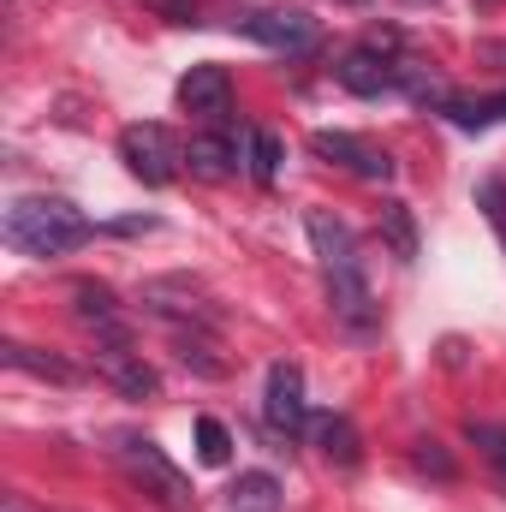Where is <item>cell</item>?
Returning <instances> with one entry per match:
<instances>
[{
    "instance_id": "6da1fadb",
    "label": "cell",
    "mask_w": 506,
    "mask_h": 512,
    "mask_svg": "<svg viewBox=\"0 0 506 512\" xmlns=\"http://www.w3.org/2000/svg\"><path fill=\"white\" fill-rule=\"evenodd\" d=\"M304 233H310V251L322 262L334 316H340L352 334H370V328H376V292H370V274H364V256H358L352 227H346L334 209H310V215H304Z\"/></svg>"
},
{
    "instance_id": "7a4b0ae2",
    "label": "cell",
    "mask_w": 506,
    "mask_h": 512,
    "mask_svg": "<svg viewBox=\"0 0 506 512\" xmlns=\"http://www.w3.org/2000/svg\"><path fill=\"white\" fill-rule=\"evenodd\" d=\"M0 233H6V245L18 256H66L78 251L84 239H90V221H84V209H72L66 197H18L12 209H6V221H0Z\"/></svg>"
},
{
    "instance_id": "3957f363",
    "label": "cell",
    "mask_w": 506,
    "mask_h": 512,
    "mask_svg": "<svg viewBox=\"0 0 506 512\" xmlns=\"http://www.w3.org/2000/svg\"><path fill=\"white\" fill-rule=\"evenodd\" d=\"M114 459H120V471H126L131 483L155 501V507L167 512H197V489H191V477L149 441V435H120L114 441Z\"/></svg>"
},
{
    "instance_id": "277c9868",
    "label": "cell",
    "mask_w": 506,
    "mask_h": 512,
    "mask_svg": "<svg viewBox=\"0 0 506 512\" xmlns=\"http://www.w3.org/2000/svg\"><path fill=\"white\" fill-rule=\"evenodd\" d=\"M120 161H126L131 179H143V185H173L179 167H185V149H179V137L167 126L137 120V126L120 131Z\"/></svg>"
},
{
    "instance_id": "5b68a950",
    "label": "cell",
    "mask_w": 506,
    "mask_h": 512,
    "mask_svg": "<svg viewBox=\"0 0 506 512\" xmlns=\"http://www.w3.org/2000/svg\"><path fill=\"white\" fill-rule=\"evenodd\" d=\"M143 310L155 322H173V328H191V334H215L221 328V310L203 286L191 280H149L143 286Z\"/></svg>"
},
{
    "instance_id": "8992f818",
    "label": "cell",
    "mask_w": 506,
    "mask_h": 512,
    "mask_svg": "<svg viewBox=\"0 0 506 512\" xmlns=\"http://www.w3.org/2000/svg\"><path fill=\"white\" fill-rule=\"evenodd\" d=\"M262 423H268L280 441H292V435L310 429V399H304V370H298V364H274V370H268V387H262Z\"/></svg>"
},
{
    "instance_id": "52a82bcc",
    "label": "cell",
    "mask_w": 506,
    "mask_h": 512,
    "mask_svg": "<svg viewBox=\"0 0 506 512\" xmlns=\"http://www.w3.org/2000/svg\"><path fill=\"white\" fill-rule=\"evenodd\" d=\"M239 30L251 42H262V48H274V54H310L322 42V24L310 12H298V6H286V12H251V18H239Z\"/></svg>"
},
{
    "instance_id": "ba28073f",
    "label": "cell",
    "mask_w": 506,
    "mask_h": 512,
    "mask_svg": "<svg viewBox=\"0 0 506 512\" xmlns=\"http://www.w3.org/2000/svg\"><path fill=\"white\" fill-rule=\"evenodd\" d=\"M405 60H393V54H376V48H352V54H340V66H334V78H340V90H352V96H393V90H405Z\"/></svg>"
},
{
    "instance_id": "9c48e42d",
    "label": "cell",
    "mask_w": 506,
    "mask_h": 512,
    "mask_svg": "<svg viewBox=\"0 0 506 512\" xmlns=\"http://www.w3.org/2000/svg\"><path fill=\"white\" fill-rule=\"evenodd\" d=\"M310 149H316L322 161H334V167H346V173L370 179V185H387V179H393V155L370 149V143H364V137H352V131H316V137H310Z\"/></svg>"
},
{
    "instance_id": "30bf717a",
    "label": "cell",
    "mask_w": 506,
    "mask_h": 512,
    "mask_svg": "<svg viewBox=\"0 0 506 512\" xmlns=\"http://www.w3.org/2000/svg\"><path fill=\"white\" fill-rule=\"evenodd\" d=\"M96 376L108 387H120L126 399H155L161 393V376L143 364V352L131 346V340H108V346H96Z\"/></svg>"
},
{
    "instance_id": "8fae6325",
    "label": "cell",
    "mask_w": 506,
    "mask_h": 512,
    "mask_svg": "<svg viewBox=\"0 0 506 512\" xmlns=\"http://www.w3.org/2000/svg\"><path fill=\"white\" fill-rule=\"evenodd\" d=\"M179 108L185 114H203V120H227L233 114V78H227V66H191L185 78H179Z\"/></svg>"
},
{
    "instance_id": "7c38bea8",
    "label": "cell",
    "mask_w": 506,
    "mask_h": 512,
    "mask_svg": "<svg viewBox=\"0 0 506 512\" xmlns=\"http://www.w3.org/2000/svg\"><path fill=\"white\" fill-rule=\"evenodd\" d=\"M72 310H78L84 328H96V346H108V340H131L126 334V310H120L114 286H102V280H78V286H72Z\"/></svg>"
},
{
    "instance_id": "4fadbf2b",
    "label": "cell",
    "mask_w": 506,
    "mask_h": 512,
    "mask_svg": "<svg viewBox=\"0 0 506 512\" xmlns=\"http://www.w3.org/2000/svg\"><path fill=\"white\" fill-rule=\"evenodd\" d=\"M185 167H191L197 179L221 185V179H233V173H239V143H233L227 131H197V137L185 143Z\"/></svg>"
},
{
    "instance_id": "5bb4252c",
    "label": "cell",
    "mask_w": 506,
    "mask_h": 512,
    "mask_svg": "<svg viewBox=\"0 0 506 512\" xmlns=\"http://www.w3.org/2000/svg\"><path fill=\"white\" fill-rule=\"evenodd\" d=\"M0 358H6L12 370L36 376V382H60V387L78 382V364H66V358H54V352H42V346H24V340H0Z\"/></svg>"
},
{
    "instance_id": "9a60e30c",
    "label": "cell",
    "mask_w": 506,
    "mask_h": 512,
    "mask_svg": "<svg viewBox=\"0 0 506 512\" xmlns=\"http://www.w3.org/2000/svg\"><path fill=\"white\" fill-rule=\"evenodd\" d=\"M316 447H322V453H328L334 465H358V459H364V441H358L352 417H340V411L316 417Z\"/></svg>"
},
{
    "instance_id": "2e32d148",
    "label": "cell",
    "mask_w": 506,
    "mask_h": 512,
    "mask_svg": "<svg viewBox=\"0 0 506 512\" xmlns=\"http://www.w3.org/2000/svg\"><path fill=\"white\" fill-rule=\"evenodd\" d=\"M227 512H280V483L268 471H245L227 489Z\"/></svg>"
},
{
    "instance_id": "e0dca14e",
    "label": "cell",
    "mask_w": 506,
    "mask_h": 512,
    "mask_svg": "<svg viewBox=\"0 0 506 512\" xmlns=\"http://www.w3.org/2000/svg\"><path fill=\"white\" fill-rule=\"evenodd\" d=\"M381 239L399 262H417V215H411V203H399V197L381 203Z\"/></svg>"
},
{
    "instance_id": "ac0fdd59",
    "label": "cell",
    "mask_w": 506,
    "mask_h": 512,
    "mask_svg": "<svg viewBox=\"0 0 506 512\" xmlns=\"http://www.w3.org/2000/svg\"><path fill=\"white\" fill-rule=\"evenodd\" d=\"M441 114L465 131H483V126H495V120H506V96H489V102H459V96H447Z\"/></svg>"
},
{
    "instance_id": "d6986e66",
    "label": "cell",
    "mask_w": 506,
    "mask_h": 512,
    "mask_svg": "<svg viewBox=\"0 0 506 512\" xmlns=\"http://www.w3.org/2000/svg\"><path fill=\"white\" fill-rule=\"evenodd\" d=\"M280 161H286V143H280L274 131H251V179L256 185H274Z\"/></svg>"
},
{
    "instance_id": "ffe728a7",
    "label": "cell",
    "mask_w": 506,
    "mask_h": 512,
    "mask_svg": "<svg viewBox=\"0 0 506 512\" xmlns=\"http://www.w3.org/2000/svg\"><path fill=\"white\" fill-rule=\"evenodd\" d=\"M197 453H203V465H227L233 459V435H227L221 417H197Z\"/></svg>"
},
{
    "instance_id": "44dd1931",
    "label": "cell",
    "mask_w": 506,
    "mask_h": 512,
    "mask_svg": "<svg viewBox=\"0 0 506 512\" xmlns=\"http://www.w3.org/2000/svg\"><path fill=\"white\" fill-rule=\"evenodd\" d=\"M179 364L185 370H197V376H227V358H209V340H197V334H179Z\"/></svg>"
},
{
    "instance_id": "7402d4cb",
    "label": "cell",
    "mask_w": 506,
    "mask_h": 512,
    "mask_svg": "<svg viewBox=\"0 0 506 512\" xmlns=\"http://www.w3.org/2000/svg\"><path fill=\"white\" fill-rule=\"evenodd\" d=\"M465 435H471V447H477V453H483V459L506 477V429H495V423H471Z\"/></svg>"
},
{
    "instance_id": "603a6c76",
    "label": "cell",
    "mask_w": 506,
    "mask_h": 512,
    "mask_svg": "<svg viewBox=\"0 0 506 512\" xmlns=\"http://www.w3.org/2000/svg\"><path fill=\"white\" fill-rule=\"evenodd\" d=\"M477 209L489 215V227L501 233V245H506V179H483L477 185Z\"/></svg>"
},
{
    "instance_id": "cb8c5ba5",
    "label": "cell",
    "mask_w": 506,
    "mask_h": 512,
    "mask_svg": "<svg viewBox=\"0 0 506 512\" xmlns=\"http://www.w3.org/2000/svg\"><path fill=\"white\" fill-rule=\"evenodd\" d=\"M411 459H417V471H429V477H441V483L453 477V459L441 453V441H417V453H411Z\"/></svg>"
},
{
    "instance_id": "d4e9b609",
    "label": "cell",
    "mask_w": 506,
    "mask_h": 512,
    "mask_svg": "<svg viewBox=\"0 0 506 512\" xmlns=\"http://www.w3.org/2000/svg\"><path fill=\"white\" fill-rule=\"evenodd\" d=\"M0 512H30V507H24V495H6V501H0Z\"/></svg>"
},
{
    "instance_id": "484cf974",
    "label": "cell",
    "mask_w": 506,
    "mask_h": 512,
    "mask_svg": "<svg viewBox=\"0 0 506 512\" xmlns=\"http://www.w3.org/2000/svg\"><path fill=\"white\" fill-rule=\"evenodd\" d=\"M495 6H501V0H477V12H495Z\"/></svg>"
},
{
    "instance_id": "4316f807",
    "label": "cell",
    "mask_w": 506,
    "mask_h": 512,
    "mask_svg": "<svg viewBox=\"0 0 506 512\" xmlns=\"http://www.w3.org/2000/svg\"><path fill=\"white\" fill-rule=\"evenodd\" d=\"M346 6H364V0H346Z\"/></svg>"
}]
</instances>
